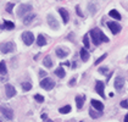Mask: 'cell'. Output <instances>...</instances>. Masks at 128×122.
Returning <instances> with one entry per match:
<instances>
[{
    "label": "cell",
    "instance_id": "cell-1",
    "mask_svg": "<svg viewBox=\"0 0 128 122\" xmlns=\"http://www.w3.org/2000/svg\"><path fill=\"white\" fill-rule=\"evenodd\" d=\"M90 37H92V39L94 42V44L95 45H100L101 44V42H105V43H108V37L102 33V30H99V28H94V30H90Z\"/></svg>",
    "mask_w": 128,
    "mask_h": 122
},
{
    "label": "cell",
    "instance_id": "cell-2",
    "mask_svg": "<svg viewBox=\"0 0 128 122\" xmlns=\"http://www.w3.org/2000/svg\"><path fill=\"white\" fill-rule=\"evenodd\" d=\"M15 49H16V46H15V44H14L12 42H8V43H4V44L0 45V51H1L2 54H10V52H14Z\"/></svg>",
    "mask_w": 128,
    "mask_h": 122
},
{
    "label": "cell",
    "instance_id": "cell-3",
    "mask_svg": "<svg viewBox=\"0 0 128 122\" xmlns=\"http://www.w3.org/2000/svg\"><path fill=\"white\" fill-rule=\"evenodd\" d=\"M40 87H42L43 89H45V90H51V89L55 87V82L52 81L51 78L46 77V78H44V80L40 81Z\"/></svg>",
    "mask_w": 128,
    "mask_h": 122
},
{
    "label": "cell",
    "instance_id": "cell-4",
    "mask_svg": "<svg viewBox=\"0 0 128 122\" xmlns=\"http://www.w3.org/2000/svg\"><path fill=\"white\" fill-rule=\"evenodd\" d=\"M32 9H33V6L30 4H22V5H20V8H18L17 16L18 17H23L26 14H30V11H32Z\"/></svg>",
    "mask_w": 128,
    "mask_h": 122
},
{
    "label": "cell",
    "instance_id": "cell-5",
    "mask_svg": "<svg viewBox=\"0 0 128 122\" xmlns=\"http://www.w3.org/2000/svg\"><path fill=\"white\" fill-rule=\"evenodd\" d=\"M22 40H23V43H24L26 45L33 44V42H34L33 33H32V32H23V34H22Z\"/></svg>",
    "mask_w": 128,
    "mask_h": 122
},
{
    "label": "cell",
    "instance_id": "cell-6",
    "mask_svg": "<svg viewBox=\"0 0 128 122\" xmlns=\"http://www.w3.org/2000/svg\"><path fill=\"white\" fill-rule=\"evenodd\" d=\"M0 112L8 118V120H12L14 118V111L10 108L5 106V105H0Z\"/></svg>",
    "mask_w": 128,
    "mask_h": 122
},
{
    "label": "cell",
    "instance_id": "cell-7",
    "mask_svg": "<svg viewBox=\"0 0 128 122\" xmlns=\"http://www.w3.org/2000/svg\"><path fill=\"white\" fill-rule=\"evenodd\" d=\"M46 20H48V24H49L52 30H59V27H60V26H59V22H58V20H56V18H55V17H54L51 14H49V15H48Z\"/></svg>",
    "mask_w": 128,
    "mask_h": 122
},
{
    "label": "cell",
    "instance_id": "cell-8",
    "mask_svg": "<svg viewBox=\"0 0 128 122\" xmlns=\"http://www.w3.org/2000/svg\"><path fill=\"white\" fill-rule=\"evenodd\" d=\"M55 52H56V55H58L59 59H65V58H67L70 50L66 49V48H62V46H58L55 49Z\"/></svg>",
    "mask_w": 128,
    "mask_h": 122
},
{
    "label": "cell",
    "instance_id": "cell-9",
    "mask_svg": "<svg viewBox=\"0 0 128 122\" xmlns=\"http://www.w3.org/2000/svg\"><path fill=\"white\" fill-rule=\"evenodd\" d=\"M104 88H105V83L101 81H98L95 84V90L101 98H105V93H104Z\"/></svg>",
    "mask_w": 128,
    "mask_h": 122
},
{
    "label": "cell",
    "instance_id": "cell-10",
    "mask_svg": "<svg viewBox=\"0 0 128 122\" xmlns=\"http://www.w3.org/2000/svg\"><path fill=\"white\" fill-rule=\"evenodd\" d=\"M5 93H6V96H8V98H14V96L16 95V89H15L14 86L6 84V86H5Z\"/></svg>",
    "mask_w": 128,
    "mask_h": 122
},
{
    "label": "cell",
    "instance_id": "cell-11",
    "mask_svg": "<svg viewBox=\"0 0 128 122\" xmlns=\"http://www.w3.org/2000/svg\"><path fill=\"white\" fill-rule=\"evenodd\" d=\"M124 83H126V80H124V77H122V76H118L117 78L115 80V88H116L117 90H121V89L123 88Z\"/></svg>",
    "mask_w": 128,
    "mask_h": 122
},
{
    "label": "cell",
    "instance_id": "cell-12",
    "mask_svg": "<svg viewBox=\"0 0 128 122\" xmlns=\"http://www.w3.org/2000/svg\"><path fill=\"white\" fill-rule=\"evenodd\" d=\"M108 27L111 30V32L114 33V34H117L121 32V26L117 24L116 22H108Z\"/></svg>",
    "mask_w": 128,
    "mask_h": 122
},
{
    "label": "cell",
    "instance_id": "cell-13",
    "mask_svg": "<svg viewBox=\"0 0 128 122\" xmlns=\"http://www.w3.org/2000/svg\"><path fill=\"white\" fill-rule=\"evenodd\" d=\"M90 102H92V106H93V108H94L96 111H100V112H101L102 110H104V105H102V102H101L93 99V100H92Z\"/></svg>",
    "mask_w": 128,
    "mask_h": 122
},
{
    "label": "cell",
    "instance_id": "cell-14",
    "mask_svg": "<svg viewBox=\"0 0 128 122\" xmlns=\"http://www.w3.org/2000/svg\"><path fill=\"white\" fill-rule=\"evenodd\" d=\"M59 14L61 15V17H62V20H64V23H67L70 20V16H68V11L65 10V9H59Z\"/></svg>",
    "mask_w": 128,
    "mask_h": 122
},
{
    "label": "cell",
    "instance_id": "cell-15",
    "mask_svg": "<svg viewBox=\"0 0 128 122\" xmlns=\"http://www.w3.org/2000/svg\"><path fill=\"white\" fill-rule=\"evenodd\" d=\"M37 43H38V45H39V46H44V45H46V39H45V37H44L43 34H39V36H38V38H37Z\"/></svg>",
    "mask_w": 128,
    "mask_h": 122
},
{
    "label": "cell",
    "instance_id": "cell-16",
    "mask_svg": "<svg viewBox=\"0 0 128 122\" xmlns=\"http://www.w3.org/2000/svg\"><path fill=\"white\" fill-rule=\"evenodd\" d=\"M83 102H84V96L77 95V96H76V104H77V109H82V108H83Z\"/></svg>",
    "mask_w": 128,
    "mask_h": 122
},
{
    "label": "cell",
    "instance_id": "cell-17",
    "mask_svg": "<svg viewBox=\"0 0 128 122\" xmlns=\"http://www.w3.org/2000/svg\"><path fill=\"white\" fill-rule=\"evenodd\" d=\"M34 18H36V15H34V14H30V15L26 16V17L23 18V23H24L26 26H28V24H30V23L34 20Z\"/></svg>",
    "mask_w": 128,
    "mask_h": 122
},
{
    "label": "cell",
    "instance_id": "cell-18",
    "mask_svg": "<svg viewBox=\"0 0 128 122\" xmlns=\"http://www.w3.org/2000/svg\"><path fill=\"white\" fill-rule=\"evenodd\" d=\"M0 74H8V67H6V64L5 61H0Z\"/></svg>",
    "mask_w": 128,
    "mask_h": 122
},
{
    "label": "cell",
    "instance_id": "cell-19",
    "mask_svg": "<svg viewBox=\"0 0 128 122\" xmlns=\"http://www.w3.org/2000/svg\"><path fill=\"white\" fill-rule=\"evenodd\" d=\"M108 16H111L112 18H115V20H121V15H120V12L117 10H111L108 12Z\"/></svg>",
    "mask_w": 128,
    "mask_h": 122
},
{
    "label": "cell",
    "instance_id": "cell-20",
    "mask_svg": "<svg viewBox=\"0 0 128 122\" xmlns=\"http://www.w3.org/2000/svg\"><path fill=\"white\" fill-rule=\"evenodd\" d=\"M80 59H82V61H84V62L89 60V54L86 49H80Z\"/></svg>",
    "mask_w": 128,
    "mask_h": 122
},
{
    "label": "cell",
    "instance_id": "cell-21",
    "mask_svg": "<svg viewBox=\"0 0 128 122\" xmlns=\"http://www.w3.org/2000/svg\"><path fill=\"white\" fill-rule=\"evenodd\" d=\"M55 74H56L59 78H64L65 74H66V72H65V70H64L62 67H58V68L55 70Z\"/></svg>",
    "mask_w": 128,
    "mask_h": 122
},
{
    "label": "cell",
    "instance_id": "cell-22",
    "mask_svg": "<svg viewBox=\"0 0 128 122\" xmlns=\"http://www.w3.org/2000/svg\"><path fill=\"white\" fill-rule=\"evenodd\" d=\"M43 64H44V66H45V67H49V68L51 67V66H52V60H51V58H50L49 55L44 58V60H43Z\"/></svg>",
    "mask_w": 128,
    "mask_h": 122
},
{
    "label": "cell",
    "instance_id": "cell-23",
    "mask_svg": "<svg viewBox=\"0 0 128 122\" xmlns=\"http://www.w3.org/2000/svg\"><path fill=\"white\" fill-rule=\"evenodd\" d=\"M89 115H90L92 118H98V117L101 116V112L96 111V110H94V109H90V110H89Z\"/></svg>",
    "mask_w": 128,
    "mask_h": 122
},
{
    "label": "cell",
    "instance_id": "cell-24",
    "mask_svg": "<svg viewBox=\"0 0 128 122\" xmlns=\"http://www.w3.org/2000/svg\"><path fill=\"white\" fill-rule=\"evenodd\" d=\"M4 28H6V30H14L15 28V24L11 21H4Z\"/></svg>",
    "mask_w": 128,
    "mask_h": 122
},
{
    "label": "cell",
    "instance_id": "cell-25",
    "mask_svg": "<svg viewBox=\"0 0 128 122\" xmlns=\"http://www.w3.org/2000/svg\"><path fill=\"white\" fill-rule=\"evenodd\" d=\"M21 86H22V89H23L24 92H28V90L32 89V84H30V82H23Z\"/></svg>",
    "mask_w": 128,
    "mask_h": 122
},
{
    "label": "cell",
    "instance_id": "cell-26",
    "mask_svg": "<svg viewBox=\"0 0 128 122\" xmlns=\"http://www.w3.org/2000/svg\"><path fill=\"white\" fill-rule=\"evenodd\" d=\"M88 10H89V12H90L92 15H94V14H95V11H96V5H95V4H93V2H89L88 4Z\"/></svg>",
    "mask_w": 128,
    "mask_h": 122
},
{
    "label": "cell",
    "instance_id": "cell-27",
    "mask_svg": "<svg viewBox=\"0 0 128 122\" xmlns=\"http://www.w3.org/2000/svg\"><path fill=\"white\" fill-rule=\"evenodd\" d=\"M70 111H71V106L70 105L62 106V108H60V110H59V112H61V114H68Z\"/></svg>",
    "mask_w": 128,
    "mask_h": 122
},
{
    "label": "cell",
    "instance_id": "cell-28",
    "mask_svg": "<svg viewBox=\"0 0 128 122\" xmlns=\"http://www.w3.org/2000/svg\"><path fill=\"white\" fill-rule=\"evenodd\" d=\"M83 44H84V46H86V48H89V46H90V43H89V37H88V34H86V36L83 37Z\"/></svg>",
    "mask_w": 128,
    "mask_h": 122
},
{
    "label": "cell",
    "instance_id": "cell-29",
    "mask_svg": "<svg viewBox=\"0 0 128 122\" xmlns=\"http://www.w3.org/2000/svg\"><path fill=\"white\" fill-rule=\"evenodd\" d=\"M34 99H36L38 102H44V96H43V95H40V94H36V95H34Z\"/></svg>",
    "mask_w": 128,
    "mask_h": 122
},
{
    "label": "cell",
    "instance_id": "cell-30",
    "mask_svg": "<svg viewBox=\"0 0 128 122\" xmlns=\"http://www.w3.org/2000/svg\"><path fill=\"white\" fill-rule=\"evenodd\" d=\"M106 56H108V54H104V55H101V56L99 58L98 60L95 61V65H98V64H100L101 61H104V60H105V59H106Z\"/></svg>",
    "mask_w": 128,
    "mask_h": 122
},
{
    "label": "cell",
    "instance_id": "cell-31",
    "mask_svg": "<svg viewBox=\"0 0 128 122\" xmlns=\"http://www.w3.org/2000/svg\"><path fill=\"white\" fill-rule=\"evenodd\" d=\"M76 12H77V15H78L79 17H83V16H84V15L82 14V10H80V6H79V5L76 6Z\"/></svg>",
    "mask_w": 128,
    "mask_h": 122
},
{
    "label": "cell",
    "instance_id": "cell-32",
    "mask_svg": "<svg viewBox=\"0 0 128 122\" xmlns=\"http://www.w3.org/2000/svg\"><path fill=\"white\" fill-rule=\"evenodd\" d=\"M99 72H100V73H102V74H108V67H100V68H99Z\"/></svg>",
    "mask_w": 128,
    "mask_h": 122
},
{
    "label": "cell",
    "instance_id": "cell-33",
    "mask_svg": "<svg viewBox=\"0 0 128 122\" xmlns=\"http://www.w3.org/2000/svg\"><path fill=\"white\" fill-rule=\"evenodd\" d=\"M14 5H15V4H12V2H11V4H8V6H6V11H8V12H12V9H14Z\"/></svg>",
    "mask_w": 128,
    "mask_h": 122
},
{
    "label": "cell",
    "instance_id": "cell-34",
    "mask_svg": "<svg viewBox=\"0 0 128 122\" xmlns=\"http://www.w3.org/2000/svg\"><path fill=\"white\" fill-rule=\"evenodd\" d=\"M121 108H123V109H127V108H128L127 100H123V102H121Z\"/></svg>",
    "mask_w": 128,
    "mask_h": 122
},
{
    "label": "cell",
    "instance_id": "cell-35",
    "mask_svg": "<svg viewBox=\"0 0 128 122\" xmlns=\"http://www.w3.org/2000/svg\"><path fill=\"white\" fill-rule=\"evenodd\" d=\"M45 74H46V72H45V71H43V70H40V71H39V76H40V77H44Z\"/></svg>",
    "mask_w": 128,
    "mask_h": 122
},
{
    "label": "cell",
    "instance_id": "cell-36",
    "mask_svg": "<svg viewBox=\"0 0 128 122\" xmlns=\"http://www.w3.org/2000/svg\"><path fill=\"white\" fill-rule=\"evenodd\" d=\"M74 83H76V80H74V78H72V80L70 81V86H71V87H73V86H74Z\"/></svg>",
    "mask_w": 128,
    "mask_h": 122
},
{
    "label": "cell",
    "instance_id": "cell-37",
    "mask_svg": "<svg viewBox=\"0 0 128 122\" xmlns=\"http://www.w3.org/2000/svg\"><path fill=\"white\" fill-rule=\"evenodd\" d=\"M42 118H43V120H45V118H46V115H45V114H43V115H42Z\"/></svg>",
    "mask_w": 128,
    "mask_h": 122
},
{
    "label": "cell",
    "instance_id": "cell-38",
    "mask_svg": "<svg viewBox=\"0 0 128 122\" xmlns=\"http://www.w3.org/2000/svg\"><path fill=\"white\" fill-rule=\"evenodd\" d=\"M64 65H65V66H70V62L68 61H66V62H64Z\"/></svg>",
    "mask_w": 128,
    "mask_h": 122
},
{
    "label": "cell",
    "instance_id": "cell-39",
    "mask_svg": "<svg viewBox=\"0 0 128 122\" xmlns=\"http://www.w3.org/2000/svg\"><path fill=\"white\" fill-rule=\"evenodd\" d=\"M124 122H128V114L126 115V117H124Z\"/></svg>",
    "mask_w": 128,
    "mask_h": 122
},
{
    "label": "cell",
    "instance_id": "cell-40",
    "mask_svg": "<svg viewBox=\"0 0 128 122\" xmlns=\"http://www.w3.org/2000/svg\"><path fill=\"white\" fill-rule=\"evenodd\" d=\"M48 122H52V121H51V120H48Z\"/></svg>",
    "mask_w": 128,
    "mask_h": 122
},
{
    "label": "cell",
    "instance_id": "cell-41",
    "mask_svg": "<svg viewBox=\"0 0 128 122\" xmlns=\"http://www.w3.org/2000/svg\"><path fill=\"white\" fill-rule=\"evenodd\" d=\"M127 61H128V56H127Z\"/></svg>",
    "mask_w": 128,
    "mask_h": 122
},
{
    "label": "cell",
    "instance_id": "cell-42",
    "mask_svg": "<svg viewBox=\"0 0 128 122\" xmlns=\"http://www.w3.org/2000/svg\"><path fill=\"white\" fill-rule=\"evenodd\" d=\"M0 122H2V121H1V120H0Z\"/></svg>",
    "mask_w": 128,
    "mask_h": 122
}]
</instances>
